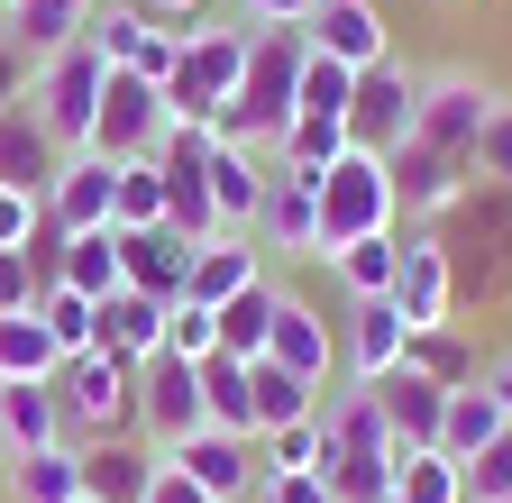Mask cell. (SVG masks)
<instances>
[{"label": "cell", "instance_id": "cell-1", "mask_svg": "<svg viewBox=\"0 0 512 503\" xmlns=\"http://www.w3.org/2000/svg\"><path fill=\"white\" fill-rule=\"evenodd\" d=\"M55 403H64V439L74 449H101V439L138 430V366L92 348V357H64L55 366Z\"/></svg>", "mask_w": 512, "mask_h": 503}, {"label": "cell", "instance_id": "cell-2", "mask_svg": "<svg viewBox=\"0 0 512 503\" xmlns=\"http://www.w3.org/2000/svg\"><path fill=\"white\" fill-rule=\"evenodd\" d=\"M311 211H320V257L348 247V238L403 229V211H394V165H384L375 147H348L330 174H311Z\"/></svg>", "mask_w": 512, "mask_h": 503}, {"label": "cell", "instance_id": "cell-3", "mask_svg": "<svg viewBox=\"0 0 512 503\" xmlns=\"http://www.w3.org/2000/svg\"><path fill=\"white\" fill-rule=\"evenodd\" d=\"M101 83H110V55H101L92 37L37 65V92H28V110L46 119V138H55L64 156H83V147H92V119H101Z\"/></svg>", "mask_w": 512, "mask_h": 503}, {"label": "cell", "instance_id": "cell-4", "mask_svg": "<svg viewBox=\"0 0 512 503\" xmlns=\"http://www.w3.org/2000/svg\"><path fill=\"white\" fill-rule=\"evenodd\" d=\"M165 138H174L165 83L119 74V65H110V83H101V119H92V156H110V165H156Z\"/></svg>", "mask_w": 512, "mask_h": 503}, {"label": "cell", "instance_id": "cell-5", "mask_svg": "<svg viewBox=\"0 0 512 503\" xmlns=\"http://www.w3.org/2000/svg\"><path fill=\"white\" fill-rule=\"evenodd\" d=\"M238 74H247V28L192 19V37H183V65L165 74V110H174V119H211L220 101H238Z\"/></svg>", "mask_w": 512, "mask_h": 503}, {"label": "cell", "instance_id": "cell-6", "mask_svg": "<svg viewBox=\"0 0 512 503\" xmlns=\"http://www.w3.org/2000/svg\"><path fill=\"white\" fill-rule=\"evenodd\" d=\"M138 430H147V449H183L192 430H211V403H202V366L192 357H147L138 366Z\"/></svg>", "mask_w": 512, "mask_h": 503}, {"label": "cell", "instance_id": "cell-7", "mask_svg": "<svg viewBox=\"0 0 512 503\" xmlns=\"http://www.w3.org/2000/svg\"><path fill=\"white\" fill-rule=\"evenodd\" d=\"M394 311H403V330H448V321H458V257H448V238H430V229H403Z\"/></svg>", "mask_w": 512, "mask_h": 503}, {"label": "cell", "instance_id": "cell-8", "mask_svg": "<svg viewBox=\"0 0 512 503\" xmlns=\"http://www.w3.org/2000/svg\"><path fill=\"white\" fill-rule=\"evenodd\" d=\"M412 119H421V74L403 65H375V74H357V101H348V138L357 147H375V156H394L403 138H412Z\"/></svg>", "mask_w": 512, "mask_h": 503}, {"label": "cell", "instance_id": "cell-9", "mask_svg": "<svg viewBox=\"0 0 512 503\" xmlns=\"http://www.w3.org/2000/svg\"><path fill=\"white\" fill-rule=\"evenodd\" d=\"M165 467H183L202 494H220V503H256V485H266V449L256 439H238V430H192L183 449H156Z\"/></svg>", "mask_w": 512, "mask_h": 503}, {"label": "cell", "instance_id": "cell-10", "mask_svg": "<svg viewBox=\"0 0 512 503\" xmlns=\"http://www.w3.org/2000/svg\"><path fill=\"white\" fill-rule=\"evenodd\" d=\"M183 37L192 28H174V19H147V10H92V46L110 55L119 74H147V83H165L174 65H183Z\"/></svg>", "mask_w": 512, "mask_h": 503}, {"label": "cell", "instance_id": "cell-11", "mask_svg": "<svg viewBox=\"0 0 512 503\" xmlns=\"http://www.w3.org/2000/svg\"><path fill=\"white\" fill-rule=\"evenodd\" d=\"M384 165H394V211H403V220H439V211H458V202L476 193V165H467V156H439V147H421V138H403Z\"/></svg>", "mask_w": 512, "mask_h": 503}, {"label": "cell", "instance_id": "cell-12", "mask_svg": "<svg viewBox=\"0 0 512 503\" xmlns=\"http://www.w3.org/2000/svg\"><path fill=\"white\" fill-rule=\"evenodd\" d=\"M485 110H494V92H485L476 74H421V119H412V138L439 147V156H476Z\"/></svg>", "mask_w": 512, "mask_h": 503}, {"label": "cell", "instance_id": "cell-13", "mask_svg": "<svg viewBox=\"0 0 512 503\" xmlns=\"http://www.w3.org/2000/svg\"><path fill=\"white\" fill-rule=\"evenodd\" d=\"M320 55H339L348 74H375V65H394V28H384L375 0H320L311 28H302Z\"/></svg>", "mask_w": 512, "mask_h": 503}, {"label": "cell", "instance_id": "cell-14", "mask_svg": "<svg viewBox=\"0 0 512 503\" xmlns=\"http://www.w3.org/2000/svg\"><path fill=\"white\" fill-rule=\"evenodd\" d=\"M403 348H412V330H403L394 293H375V302H348V330H339V357H348V375H357V385H384V375L403 366Z\"/></svg>", "mask_w": 512, "mask_h": 503}, {"label": "cell", "instance_id": "cell-15", "mask_svg": "<svg viewBox=\"0 0 512 503\" xmlns=\"http://www.w3.org/2000/svg\"><path fill=\"white\" fill-rule=\"evenodd\" d=\"M256 247H284V257H320V211H311V174L275 165L266 174V202H256Z\"/></svg>", "mask_w": 512, "mask_h": 503}, {"label": "cell", "instance_id": "cell-16", "mask_svg": "<svg viewBox=\"0 0 512 503\" xmlns=\"http://www.w3.org/2000/svg\"><path fill=\"white\" fill-rule=\"evenodd\" d=\"M55 174H64V147L46 138V119H37L28 101L0 110V183H10V193H28V202H46Z\"/></svg>", "mask_w": 512, "mask_h": 503}, {"label": "cell", "instance_id": "cell-17", "mask_svg": "<svg viewBox=\"0 0 512 503\" xmlns=\"http://www.w3.org/2000/svg\"><path fill=\"white\" fill-rule=\"evenodd\" d=\"M375 403H384V421H394V458L403 449H439V421H448V385H430L421 366H394L375 385Z\"/></svg>", "mask_w": 512, "mask_h": 503}, {"label": "cell", "instance_id": "cell-18", "mask_svg": "<svg viewBox=\"0 0 512 503\" xmlns=\"http://www.w3.org/2000/svg\"><path fill=\"white\" fill-rule=\"evenodd\" d=\"M110 156H64V174H55V193H46V220L64 229V238H83V229H110Z\"/></svg>", "mask_w": 512, "mask_h": 503}, {"label": "cell", "instance_id": "cell-19", "mask_svg": "<svg viewBox=\"0 0 512 503\" xmlns=\"http://www.w3.org/2000/svg\"><path fill=\"white\" fill-rule=\"evenodd\" d=\"M183 275H192V247H183L174 229H119V284H128V293L183 302Z\"/></svg>", "mask_w": 512, "mask_h": 503}, {"label": "cell", "instance_id": "cell-20", "mask_svg": "<svg viewBox=\"0 0 512 503\" xmlns=\"http://www.w3.org/2000/svg\"><path fill=\"white\" fill-rule=\"evenodd\" d=\"M256 275H266V266H256V238H247V229H220V238H202V247H192V275H183V302L220 311V302H229V293H247Z\"/></svg>", "mask_w": 512, "mask_h": 503}, {"label": "cell", "instance_id": "cell-21", "mask_svg": "<svg viewBox=\"0 0 512 503\" xmlns=\"http://www.w3.org/2000/svg\"><path fill=\"white\" fill-rule=\"evenodd\" d=\"M266 357L275 366H293L302 385H330V357H339V339H330V321L302 302V293H284V311H275V330H266Z\"/></svg>", "mask_w": 512, "mask_h": 503}, {"label": "cell", "instance_id": "cell-22", "mask_svg": "<svg viewBox=\"0 0 512 503\" xmlns=\"http://www.w3.org/2000/svg\"><path fill=\"white\" fill-rule=\"evenodd\" d=\"M165 321H174V302H156V293H110L101 302V348L110 357H128V366H147V357H165Z\"/></svg>", "mask_w": 512, "mask_h": 503}, {"label": "cell", "instance_id": "cell-23", "mask_svg": "<svg viewBox=\"0 0 512 503\" xmlns=\"http://www.w3.org/2000/svg\"><path fill=\"white\" fill-rule=\"evenodd\" d=\"M0 494L10 503H83V449L55 439L37 458H0Z\"/></svg>", "mask_w": 512, "mask_h": 503}, {"label": "cell", "instance_id": "cell-24", "mask_svg": "<svg viewBox=\"0 0 512 503\" xmlns=\"http://www.w3.org/2000/svg\"><path fill=\"white\" fill-rule=\"evenodd\" d=\"M266 174H275L266 147H211V211H220V229H256Z\"/></svg>", "mask_w": 512, "mask_h": 503}, {"label": "cell", "instance_id": "cell-25", "mask_svg": "<svg viewBox=\"0 0 512 503\" xmlns=\"http://www.w3.org/2000/svg\"><path fill=\"white\" fill-rule=\"evenodd\" d=\"M320 403H330V385H302L293 366L247 357V412H256V439H266V430H284V421H311Z\"/></svg>", "mask_w": 512, "mask_h": 503}, {"label": "cell", "instance_id": "cell-26", "mask_svg": "<svg viewBox=\"0 0 512 503\" xmlns=\"http://www.w3.org/2000/svg\"><path fill=\"white\" fill-rule=\"evenodd\" d=\"M64 439V403L55 385H0V458H37Z\"/></svg>", "mask_w": 512, "mask_h": 503}, {"label": "cell", "instance_id": "cell-27", "mask_svg": "<svg viewBox=\"0 0 512 503\" xmlns=\"http://www.w3.org/2000/svg\"><path fill=\"white\" fill-rule=\"evenodd\" d=\"M320 421H330V458H394V421H384L375 385H348L320 403Z\"/></svg>", "mask_w": 512, "mask_h": 503}, {"label": "cell", "instance_id": "cell-28", "mask_svg": "<svg viewBox=\"0 0 512 503\" xmlns=\"http://www.w3.org/2000/svg\"><path fill=\"white\" fill-rule=\"evenodd\" d=\"M147 485H156V449H138V439L83 449V503H147Z\"/></svg>", "mask_w": 512, "mask_h": 503}, {"label": "cell", "instance_id": "cell-29", "mask_svg": "<svg viewBox=\"0 0 512 503\" xmlns=\"http://www.w3.org/2000/svg\"><path fill=\"white\" fill-rule=\"evenodd\" d=\"M0 28L46 65V55H64V46L92 37V0H10V19H0Z\"/></svg>", "mask_w": 512, "mask_h": 503}, {"label": "cell", "instance_id": "cell-30", "mask_svg": "<svg viewBox=\"0 0 512 503\" xmlns=\"http://www.w3.org/2000/svg\"><path fill=\"white\" fill-rule=\"evenodd\" d=\"M394 266H403V229H375V238H348L330 247V275L348 302H375V293H394Z\"/></svg>", "mask_w": 512, "mask_h": 503}, {"label": "cell", "instance_id": "cell-31", "mask_svg": "<svg viewBox=\"0 0 512 503\" xmlns=\"http://www.w3.org/2000/svg\"><path fill=\"white\" fill-rule=\"evenodd\" d=\"M275 311H284V284H275V275H256L247 293H229V302L211 311V321H220V348H229V357H266Z\"/></svg>", "mask_w": 512, "mask_h": 503}, {"label": "cell", "instance_id": "cell-32", "mask_svg": "<svg viewBox=\"0 0 512 503\" xmlns=\"http://www.w3.org/2000/svg\"><path fill=\"white\" fill-rule=\"evenodd\" d=\"M55 284H64V293H83V302H110V293H119V229H83V238H64Z\"/></svg>", "mask_w": 512, "mask_h": 503}, {"label": "cell", "instance_id": "cell-33", "mask_svg": "<svg viewBox=\"0 0 512 503\" xmlns=\"http://www.w3.org/2000/svg\"><path fill=\"white\" fill-rule=\"evenodd\" d=\"M55 366H64V348L46 339V321L37 311H10L0 321V385H55Z\"/></svg>", "mask_w": 512, "mask_h": 503}, {"label": "cell", "instance_id": "cell-34", "mask_svg": "<svg viewBox=\"0 0 512 503\" xmlns=\"http://www.w3.org/2000/svg\"><path fill=\"white\" fill-rule=\"evenodd\" d=\"M394 503H467V467L448 449H403L394 458Z\"/></svg>", "mask_w": 512, "mask_h": 503}, {"label": "cell", "instance_id": "cell-35", "mask_svg": "<svg viewBox=\"0 0 512 503\" xmlns=\"http://www.w3.org/2000/svg\"><path fill=\"white\" fill-rule=\"evenodd\" d=\"M348 147H357V138H348V119H320V110H302L293 129L275 138V165H293V174H330Z\"/></svg>", "mask_w": 512, "mask_h": 503}, {"label": "cell", "instance_id": "cell-36", "mask_svg": "<svg viewBox=\"0 0 512 503\" xmlns=\"http://www.w3.org/2000/svg\"><path fill=\"white\" fill-rule=\"evenodd\" d=\"M37 321H46V339H55L64 357H92V348H101V302L64 293V284H46V293H37Z\"/></svg>", "mask_w": 512, "mask_h": 503}, {"label": "cell", "instance_id": "cell-37", "mask_svg": "<svg viewBox=\"0 0 512 503\" xmlns=\"http://www.w3.org/2000/svg\"><path fill=\"white\" fill-rule=\"evenodd\" d=\"M110 229H165V165H119L110 174Z\"/></svg>", "mask_w": 512, "mask_h": 503}, {"label": "cell", "instance_id": "cell-38", "mask_svg": "<svg viewBox=\"0 0 512 503\" xmlns=\"http://www.w3.org/2000/svg\"><path fill=\"white\" fill-rule=\"evenodd\" d=\"M494 430H503V412H494V394H485V385H458V394H448V421H439V449L458 458V467H467V458L485 449Z\"/></svg>", "mask_w": 512, "mask_h": 503}, {"label": "cell", "instance_id": "cell-39", "mask_svg": "<svg viewBox=\"0 0 512 503\" xmlns=\"http://www.w3.org/2000/svg\"><path fill=\"white\" fill-rule=\"evenodd\" d=\"M256 449H266V476H320V458H330V421H284V430H266L256 439Z\"/></svg>", "mask_w": 512, "mask_h": 503}, {"label": "cell", "instance_id": "cell-40", "mask_svg": "<svg viewBox=\"0 0 512 503\" xmlns=\"http://www.w3.org/2000/svg\"><path fill=\"white\" fill-rule=\"evenodd\" d=\"M403 366H421L430 385H448V394H458V385H476V348L458 339V321H448V330H412Z\"/></svg>", "mask_w": 512, "mask_h": 503}, {"label": "cell", "instance_id": "cell-41", "mask_svg": "<svg viewBox=\"0 0 512 503\" xmlns=\"http://www.w3.org/2000/svg\"><path fill=\"white\" fill-rule=\"evenodd\" d=\"M476 183H485V193H512V101L494 92V110H485V129H476Z\"/></svg>", "mask_w": 512, "mask_h": 503}, {"label": "cell", "instance_id": "cell-42", "mask_svg": "<svg viewBox=\"0 0 512 503\" xmlns=\"http://www.w3.org/2000/svg\"><path fill=\"white\" fill-rule=\"evenodd\" d=\"M339 503H394V458H320Z\"/></svg>", "mask_w": 512, "mask_h": 503}, {"label": "cell", "instance_id": "cell-43", "mask_svg": "<svg viewBox=\"0 0 512 503\" xmlns=\"http://www.w3.org/2000/svg\"><path fill=\"white\" fill-rule=\"evenodd\" d=\"M348 101H357V74L339 65V55H320V46H311V65H302V110L348 119Z\"/></svg>", "mask_w": 512, "mask_h": 503}, {"label": "cell", "instance_id": "cell-44", "mask_svg": "<svg viewBox=\"0 0 512 503\" xmlns=\"http://www.w3.org/2000/svg\"><path fill=\"white\" fill-rule=\"evenodd\" d=\"M503 494H512V421L467 458V503H503Z\"/></svg>", "mask_w": 512, "mask_h": 503}, {"label": "cell", "instance_id": "cell-45", "mask_svg": "<svg viewBox=\"0 0 512 503\" xmlns=\"http://www.w3.org/2000/svg\"><path fill=\"white\" fill-rule=\"evenodd\" d=\"M165 348H174V357H192V366H202V357L220 348V321H211V311H202V302H174V321H165Z\"/></svg>", "mask_w": 512, "mask_h": 503}, {"label": "cell", "instance_id": "cell-46", "mask_svg": "<svg viewBox=\"0 0 512 503\" xmlns=\"http://www.w3.org/2000/svg\"><path fill=\"white\" fill-rule=\"evenodd\" d=\"M37 293H46V275L28 266V247H0V321H10V311H37Z\"/></svg>", "mask_w": 512, "mask_h": 503}, {"label": "cell", "instance_id": "cell-47", "mask_svg": "<svg viewBox=\"0 0 512 503\" xmlns=\"http://www.w3.org/2000/svg\"><path fill=\"white\" fill-rule=\"evenodd\" d=\"M28 92H37V55H28L10 28H0V110H19Z\"/></svg>", "mask_w": 512, "mask_h": 503}, {"label": "cell", "instance_id": "cell-48", "mask_svg": "<svg viewBox=\"0 0 512 503\" xmlns=\"http://www.w3.org/2000/svg\"><path fill=\"white\" fill-rule=\"evenodd\" d=\"M320 0H238V28H311Z\"/></svg>", "mask_w": 512, "mask_h": 503}, {"label": "cell", "instance_id": "cell-49", "mask_svg": "<svg viewBox=\"0 0 512 503\" xmlns=\"http://www.w3.org/2000/svg\"><path fill=\"white\" fill-rule=\"evenodd\" d=\"M37 220H46V202H28V193H10V183H0V247H28Z\"/></svg>", "mask_w": 512, "mask_h": 503}, {"label": "cell", "instance_id": "cell-50", "mask_svg": "<svg viewBox=\"0 0 512 503\" xmlns=\"http://www.w3.org/2000/svg\"><path fill=\"white\" fill-rule=\"evenodd\" d=\"M256 503H339V494H330V476H266Z\"/></svg>", "mask_w": 512, "mask_h": 503}, {"label": "cell", "instance_id": "cell-51", "mask_svg": "<svg viewBox=\"0 0 512 503\" xmlns=\"http://www.w3.org/2000/svg\"><path fill=\"white\" fill-rule=\"evenodd\" d=\"M147 503H220V494H202L183 467H165V458H156V485H147Z\"/></svg>", "mask_w": 512, "mask_h": 503}, {"label": "cell", "instance_id": "cell-52", "mask_svg": "<svg viewBox=\"0 0 512 503\" xmlns=\"http://www.w3.org/2000/svg\"><path fill=\"white\" fill-rule=\"evenodd\" d=\"M128 10H147V19H174V28H192V19H211V0H128Z\"/></svg>", "mask_w": 512, "mask_h": 503}, {"label": "cell", "instance_id": "cell-53", "mask_svg": "<svg viewBox=\"0 0 512 503\" xmlns=\"http://www.w3.org/2000/svg\"><path fill=\"white\" fill-rule=\"evenodd\" d=\"M476 385H485V394H494V412L512 421V357H503V366H485V375H476Z\"/></svg>", "mask_w": 512, "mask_h": 503}, {"label": "cell", "instance_id": "cell-54", "mask_svg": "<svg viewBox=\"0 0 512 503\" xmlns=\"http://www.w3.org/2000/svg\"><path fill=\"white\" fill-rule=\"evenodd\" d=\"M0 10H10V0H0Z\"/></svg>", "mask_w": 512, "mask_h": 503}, {"label": "cell", "instance_id": "cell-55", "mask_svg": "<svg viewBox=\"0 0 512 503\" xmlns=\"http://www.w3.org/2000/svg\"><path fill=\"white\" fill-rule=\"evenodd\" d=\"M503 503H512V494H503Z\"/></svg>", "mask_w": 512, "mask_h": 503}]
</instances>
